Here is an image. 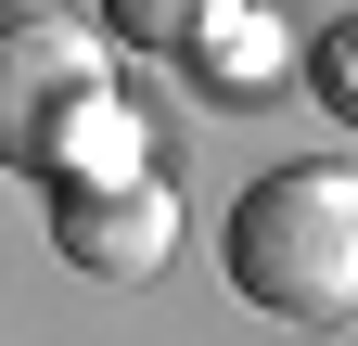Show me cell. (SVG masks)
Segmentation results:
<instances>
[{
  "label": "cell",
  "instance_id": "5b68a950",
  "mask_svg": "<svg viewBox=\"0 0 358 346\" xmlns=\"http://www.w3.org/2000/svg\"><path fill=\"white\" fill-rule=\"evenodd\" d=\"M217 13H243V0H103V26L115 39H154V52H192Z\"/></svg>",
  "mask_w": 358,
  "mask_h": 346
},
{
  "label": "cell",
  "instance_id": "6da1fadb",
  "mask_svg": "<svg viewBox=\"0 0 358 346\" xmlns=\"http://www.w3.org/2000/svg\"><path fill=\"white\" fill-rule=\"evenodd\" d=\"M217 256L256 295V321H294V333L358 321V167H268L231 205Z\"/></svg>",
  "mask_w": 358,
  "mask_h": 346
},
{
  "label": "cell",
  "instance_id": "8992f818",
  "mask_svg": "<svg viewBox=\"0 0 358 346\" xmlns=\"http://www.w3.org/2000/svg\"><path fill=\"white\" fill-rule=\"evenodd\" d=\"M307 77H320V103H333V116L358 128V13H345V26L320 39V52H307Z\"/></svg>",
  "mask_w": 358,
  "mask_h": 346
},
{
  "label": "cell",
  "instance_id": "7a4b0ae2",
  "mask_svg": "<svg viewBox=\"0 0 358 346\" xmlns=\"http://www.w3.org/2000/svg\"><path fill=\"white\" fill-rule=\"evenodd\" d=\"M90 103H103V26H77V13H13L0 26V167L52 180Z\"/></svg>",
  "mask_w": 358,
  "mask_h": 346
},
{
  "label": "cell",
  "instance_id": "277c9868",
  "mask_svg": "<svg viewBox=\"0 0 358 346\" xmlns=\"http://www.w3.org/2000/svg\"><path fill=\"white\" fill-rule=\"evenodd\" d=\"M192 52H205V77H217V90H268V77L294 64V39H282V26H268L256 0H243V13H217V26L192 39Z\"/></svg>",
  "mask_w": 358,
  "mask_h": 346
},
{
  "label": "cell",
  "instance_id": "3957f363",
  "mask_svg": "<svg viewBox=\"0 0 358 346\" xmlns=\"http://www.w3.org/2000/svg\"><path fill=\"white\" fill-rule=\"evenodd\" d=\"M52 244H64V270L90 282H154L166 256H179V193L154 180H90V193H52Z\"/></svg>",
  "mask_w": 358,
  "mask_h": 346
}]
</instances>
